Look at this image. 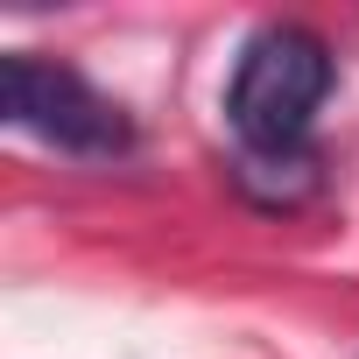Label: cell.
Instances as JSON below:
<instances>
[{"label":"cell","mask_w":359,"mask_h":359,"mask_svg":"<svg viewBox=\"0 0 359 359\" xmlns=\"http://www.w3.org/2000/svg\"><path fill=\"white\" fill-rule=\"evenodd\" d=\"M338 85L331 43L303 22H268L247 36L226 78V120L247 148V169H296L310 176V127Z\"/></svg>","instance_id":"1"},{"label":"cell","mask_w":359,"mask_h":359,"mask_svg":"<svg viewBox=\"0 0 359 359\" xmlns=\"http://www.w3.org/2000/svg\"><path fill=\"white\" fill-rule=\"evenodd\" d=\"M0 113H8V127H22L64 155H120L134 141L127 113L92 78H78L71 64H50L36 50H15L0 64Z\"/></svg>","instance_id":"2"}]
</instances>
